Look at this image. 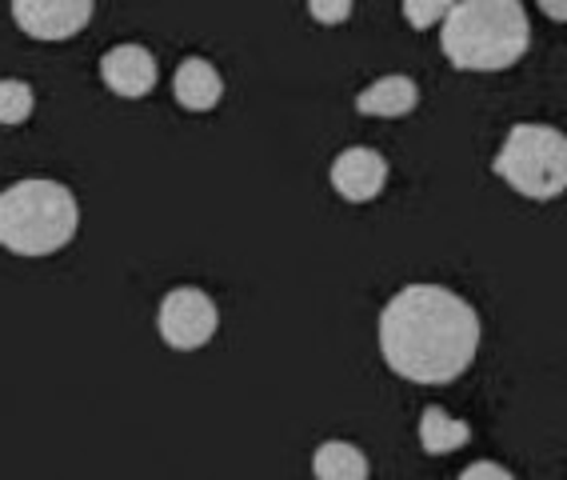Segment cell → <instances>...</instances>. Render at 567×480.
<instances>
[{
    "label": "cell",
    "mask_w": 567,
    "mask_h": 480,
    "mask_svg": "<svg viewBox=\"0 0 567 480\" xmlns=\"http://www.w3.org/2000/svg\"><path fill=\"white\" fill-rule=\"evenodd\" d=\"M460 480H516V477H512L504 464H496V460H476V464H467V469L460 472Z\"/></svg>",
    "instance_id": "2e32d148"
},
{
    "label": "cell",
    "mask_w": 567,
    "mask_h": 480,
    "mask_svg": "<svg viewBox=\"0 0 567 480\" xmlns=\"http://www.w3.org/2000/svg\"><path fill=\"white\" fill-rule=\"evenodd\" d=\"M532 21L519 0H456L440 21V49L464 72H499L524 61Z\"/></svg>",
    "instance_id": "7a4b0ae2"
},
{
    "label": "cell",
    "mask_w": 567,
    "mask_h": 480,
    "mask_svg": "<svg viewBox=\"0 0 567 480\" xmlns=\"http://www.w3.org/2000/svg\"><path fill=\"white\" fill-rule=\"evenodd\" d=\"M480 348L476 308L452 288L408 285L380 313V353L388 368L415 385L456 380Z\"/></svg>",
    "instance_id": "6da1fadb"
},
{
    "label": "cell",
    "mask_w": 567,
    "mask_h": 480,
    "mask_svg": "<svg viewBox=\"0 0 567 480\" xmlns=\"http://www.w3.org/2000/svg\"><path fill=\"white\" fill-rule=\"evenodd\" d=\"M173 92H176V101H181V109H188V113H208L224 96V76L216 72L213 61L188 57V61H181V69H176Z\"/></svg>",
    "instance_id": "9c48e42d"
},
{
    "label": "cell",
    "mask_w": 567,
    "mask_h": 480,
    "mask_svg": "<svg viewBox=\"0 0 567 480\" xmlns=\"http://www.w3.org/2000/svg\"><path fill=\"white\" fill-rule=\"evenodd\" d=\"M12 21L32 41H69L89 29L92 0H12Z\"/></svg>",
    "instance_id": "8992f818"
},
{
    "label": "cell",
    "mask_w": 567,
    "mask_h": 480,
    "mask_svg": "<svg viewBox=\"0 0 567 480\" xmlns=\"http://www.w3.org/2000/svg\"><path fill=\"white\" fill-rule=\"evenodd\" d=\"M316 480H368V457L348 440H324L312 452Z\"/></svg>",
    "instance_id": "8fae6325"
},
{
    "label": "cell",
    "mask_w": 567,
    "mask_h": 480,
    "mask_svg": "<svg viewBox=\"0 0 567 480\" xmlns=\"http://www.w3.org/2000/svg\"><path fill=\"white\" fill-rule=\"evenodd\" d=\"M216 320L220 317H216L213 297L200 288H173L161 300V313H156V328H161L164 345L181 348V353L208 345L216 333Z\"/></svg>",
    "instance_id": "5b68a950"
},
{
    "label": "cell",
    "mask_w": 567,
    "mask_h": 480,
    "mask_svg": "<svg viewBox=\"0 0 567 480\" xmlns=\"http://www.w3.org/2000/svg\"><path fill=\"white\" fill-rule=\"evenodd\" d=\"M101 81L116 96H148L156 89V57L144 44H116L101 57Z\"/></svg>",
    "instance_id": "ba28073f"
},
{
    "label": "cell",
    "mask_w": 567,
    "mask_h": 480,
    "mask_svg": "<svg viewBox=\"0 0 567 480\" xmlns=\"http://www.w3.org/2000/svg\"><path fill=\"white\" fill-rule=\"evenodd\" d=\"M496 176L519 196L551 201L567 188V136L551 124H516L496 153Z\"/></svg>",
    "instance_id": "277c9868"
},
{
    "label": "cell",
    "mask_w": 567,
    "mask_h": 480,
    "mask_svg": "<svg viewBox=\"0 0 567 480\" xmlns=\"http://www.w3.org/2000/svg\"><path fill=\"white\" fill-rule=\"evenodd\" d=\"M452 4L456 0H404V21L412 29H432V24L444 21Z\"/></svg>",
    "instance_id": "5bb4252c"
},
{
    "label": "cell",
    "mask_w": 567,
    "mask_h": 480,
    "mask_svg": "<svg viewBox=\"0 0 567 480\" xmlns=\"http://www.w3.org/2000/svg\"><path fill=\"white\" fill-rule=\"evenodd\" d=\"M81 208L56 181L29 176L0 193V245L17 256H49L76 236Z\"/></svg>",
    "instance_id": "3957f363"
},
{
    "label": "cell",
    "mask_w": 567,
    "mask_h": 480,
    "mask_svg": "<svg viewBox=\"0 0 567 480\" xmlns=\"http://www.w3.org/2000/svg\"><path fill=\"white\" fill-rule=\"evenodd\" d=\"M388 161L375 149H344L332 164V188L352 205H364L372 196L384 193Z\"/></svg>",
    "instance_id": "52a82bcc"
},
{
    "label": "cell",
    "mask_w": 567,
    "mask_h": 480,
    "mask_svg": "<svg viewBox=\"0 0 567 480\" xmlns=\"http://www.w3.org/2000/svg\"><path fill=\"white\" fill-rule=\"evenodd\" d=\"M316 24H344L352 17V0H308Z\"/></svg>",
    "instance_id": "9a60e30c"
},
{
    "label": "cell",
    "mask_w": 567,
    "mask_h": 480,
    "mask_svg": "<svg viewBox=\"0 0 567 480\" xmlns=\"http://www.w3.org/2000/svg\"><path fill=\"white\" fill-rule=\"evenodd\" d=\"M467 440H472V429H467L464 420H452L440 405L424 409V417H420V445H424V452L444 457V452L464 449Z\"/></svg>",
    "instance_id": "7c38bea8"
},
{
    "label": "cell",
    "mask_w": 567,
    "mask_h": 480,
    "mask_svg": "<svg viewBox=\"0 0 567 480\" xmlns=\"http://www.w3.org/2000/svg\"><path fill=\"white\" fill-rule=\"evenodd\" d=\"M415 104H420V89H415V81L412 76H404V72H392V76H380V81H372L360 96H355V113L395 121V116L412 113Z\"/></svg>",
    "instance_id": "30bf717a"
},
{
    "label": "cell",
    "mask_w": 567,
    "mask_h": 480,
    "mask_svg": "<svg viewBox=\"0 0 567 480\" xmlns=\"http://www.w3.org/2000/svg\"><path fill=\"white\" fill-rule=\"evenodd\" d=\"M539 9H544L551 21L567 24V0H539Z\"/></svg>",
    "instance_id": "e0dca14e"
},
{
    "label": "cell",
    "mask_w": 567,
    "mask_h": 480,
    "mask_svg": "<svg viewBox=\"0 0 567 480\" xmlns=\"http://www.w3.org/2000/svg\"><path fill=\"white\" fill-rule=\"evenodd\" d=\"M32 89L24 81H0V124H24L32 116Z\"/></svg>",
    "instance_id": "4fadbf2b"
}]
</instances>
